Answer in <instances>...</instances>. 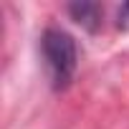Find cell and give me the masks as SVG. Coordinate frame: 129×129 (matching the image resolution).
<instances>
[{
    "mask_svg": "<svg viewBox=\"0 0 129 129\" xmlns=\"http://www.w3.org/2000/svg\"><path fill=\"white\" fill-rule=\"evenodd\" d=\"M119 28H129V5L119 10Z\"/></svg>",
    "mask_w": 129,
    "mask_h": 129,
    "instance_id": "cell-3",
    "label": "cell"
},
{
    "mask_svg": "<svg viewBox=\"0 0 129 129\" xmlns=\"http://www.w3.org/2000/svg\"><path fill=\"white\" fill-rule=\"evenodd\" d=\"M41 53H43L51 86L56 91L69 89L79 66V51L74 36L66 33L63 28H46L41 36Z\"/></svg>",
    "mask_w": 129,
    "mask_h": 129,
    "instance_id": "cell-1",
    "label": "cell"
},
{
    "mask_svg": "<svg viewBox=\"0 0 129 129\" xmlns=\"http://www.w3.org/2000/svg\"><path fill=\"white\" fill-rule=\"evenodd\" d=\"M69 13L74 15V20L79 25H84L86 30H96L99 23H101V8L94 5V3H76V5H69Z\"/></svg>",
    "mask_w": 129,
    "mask_h": 129,
    "instance_id": "cell-2",
    "label": "cell"
}]
</instances>
